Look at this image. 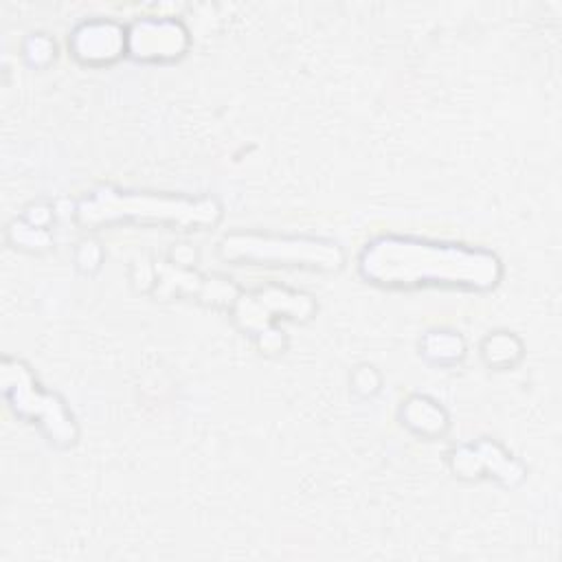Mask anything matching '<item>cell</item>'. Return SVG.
I'll use <instances>...</instances> for the list:
<instances>
[{"label": "cell", "instance_id": "cell-1", "mask_svg": "<svg viewBox=\"0 0 562 562\" xmlns=\"http://www.w3.org/2000/svg\"><path fill=\"white\" fill-rule=\"evenodd\" d=\"M358 270L364 281L386 290L448 288L485 292L503 274V266L492 250L413 235H380L371 239L358 257Z\"/></svg>", "mask_w": 562, "mask_h": 562}, {"label": "cell", "instance_id": "cell-2", "mask_svg": "<svg viewBox=\"0 0 562 562\" xmlns=\"http://www.w3.org/2000/svg\"><path fill=\"white\" fill-rule=\"evenodd\" d=\"M222 215L215 198L171 195L99 187L83 195L75 206V222L83 228L114 224H158L182 231H202Z\"/></svg>", "mask_w": 562, "mask_h": 562}, {"label": "cell", "instance_id": "cell-3", "mask_svg": "<svg viewBox=\"0 0 562 562\" xmlns=\"http://www.w3.org/2000/svg\"><path fill=\"white\" fill-rule=\"evenodd\" d=\"M220 255L233 263L292 266L307 270H338L345 255L336 241L318 237H277L261 233H231L220 241Z\"/></svg>", "mask_w": 562, "mask_h": 562}, {"label": "cell", "instance_id": "cell-4", "mask_svg": "<svg viewBox=\"0 0 562 562\" xmlns=\"http://www.w3.org/2000/svg\"><path fill=\"white\" fill-rule=\"evenodd\" d=\"M2 391L11 411L37 426L53 446L68 448L75 443L77 424L66 402L59 395L44 391L22 360H2Z\"/></svg>", "mask_w": 562, "mask_h": 562}, {"label": "cell", "instance_id": "cell-5", "mask_svg": "<svg viewBox=\"0 0 562 562\" xmlns=\"http://www.w3.org/2000/svg\"><path fill=\"white\" fill-rule=\"evenodd\" d=\"M231 312L237 325L259 342L261 351H281L285 342L283 331L274 325L277 318L307 321L316 312V301L301 290L266 285L255 292H241Z\"/></svg>", "mask_w": 562, "mask_h": 562}, {"label": "cell", "instance_id": "cell-6", "mask_svg": "<svg viewBox=\"0 0 562 562\" xmlns=\"http://www.w3.org/2000/svg\"><path fill=\"white\" fill-rule=\"evenodd\" d=\"M151 285L158 299L193 296L213 307L233 310L241 290L226 277H206L189 268H180L178 261H156L151 266Z\"/></svg>", "mask_w": 562, "mask_h": 562}, {"label": "cell", "instance_id": "cell-7", "mask_svg": "<svg viewBox=\"0 0 562 562\" xmlns=\"http://www.w3.org/2000/svg\"><path fill=\"white\" fill-rule=\"evenodd\" d=\"M187 31L178 20L145 18L127 31V53L138 61H173L187 50Z\"/></svg>", "mask_w": 562, "mask_h": 562}, {"label": "cell", "instance_id": "cell-8", "mask_svg": "<svg viewBox=\"0 0 562 562\" xmlns=\"http://www.w3.org/2000/svg\"><path fill=\"white\" fill-rule=\"evenodd\" d=\"M72 55L88 66H105L127 53V31L110 20L83 22L70 37Z\"/></svg>", "mask_w": 562, "mask_h": 562}, {"label": "cell", "instance_id": "cell-9", "mask_svg": "<svg viewBox=\"0 0 562 562\" xmlns=\"http://www.w3.org/2000/svg\"><path fill=\"white\" fill-rule=\"evenodd\" d=\"M450 461L457 474L481 476L492 472L494 476H503L507 483H512V474L520 476L518 463H514V459H509L505 450H501L496 443H490V441L461 446L452 452Z\"/></svg>", "mask_w": 562, "mask_h": 562}, {"label": "cell", "instance_id": "cell-10", "mask_svg": "<svg viewBox=\"0 0 562 562\" xmlns=\"http://www.w3.org/2000/svg\"><path fill=\"white\" fill-rule=\"evenodd\" d=\"M402 422L419 437H439L448 428L446 411L428 395H411L402 406Z\"/></svg>", "mask_w": 562, "mask_h": 562}, {"label": "cell", "instance_id": "cell-11", "mask_svg": "<svg viewBox=\"0 0 562 562\" xmlns=\"http://www.w3.org/2000/svg\"><path fill=\"white\" fill-rule=\"evenodd\" d=\"M422 353L430 362L452 364V362H459L463 358L465 345H463V338L459 334L448 331V329H435V331H428L422 338Z\"/></svg>", "mask_w": 562, "mask_h": 562}, {"label": "cell", "instance_id": "cell-12", "mask_svg": "<svg viewBox=\"0 0 562 562\" xmlns=\"http://www.w3.org/2000/svg\"><path fill=\"white\" fill-rule=\"evenodd\" d=\"M520 340L507 331H496L490 334L483 342H481V356L490 367L496 369H507L512 367L518 358H520Z\"/></svg>", "mask_w": 562, "mask_h": 562}, {"label": "cell", "instance_id": "cell-13", "mask_svg": "<svg viewBox=\"0 0 562 562\" xmlns=\"http://www.w3.org/2000/svg\"><path fill=\"white\" fill-rule=\"evenodd\" d=\"M7 237L9 241L18 248H31V250H37V248H46L50 244V235L46 231V226H37L24 217H18L9 224L7 228Z\"/></svg>", "mask_w": 562, "mask_h": 562}, {"label": "cell", "instance_id": "cell-14", "mask_svg": "<svg viewBox=\"0 0 562 562\" xmlns=\"http://www.w3.org/2000/svg\"><path fill=\"white\" fill-rule=\"evenodd\" d=\"M55 53V46L50 44V40H46L44 35H31L26 40V46H24V57L40 66V64H46L50 59V55Z\"/></svg>", "mask_w": 562, "mask_h": 562}, {"label": "cell", "instance_id": "cell-15", "mask_svg": "<svg viewBox=\"0 0 562 562\" xmlns=\"http://www.w3.org/2000/svg\"><path fill=\"white\" fill-rule=\"evenodd\" d=\"M351 384H353V391H358V393H362V395H371V393H375L378 386H380V375L375 373L373 367H360V369L353 373Z\"/></svg>", "mask_w": 562, "mask_h": 562}, {"label": "cell", "instance_id": "cell-16", "mask_svg": "<svg viewBox=\"0 0 562 562\" xmlns=\"http://www.w3.org/2000/svg\"><path fill=\"white\" fill-rule=\"evenodd\" d=\"M88 250H90V241H83V244H81V248H79V252H83V257H81V255H77V266L90 272V270H94V268L99 266L101 255H94V257H92Z\"/></svg>", "mask_w": 562, "mask_h": 562}]
</instances>
